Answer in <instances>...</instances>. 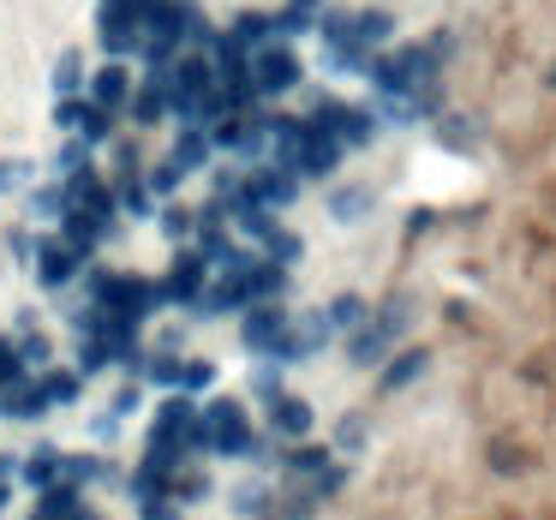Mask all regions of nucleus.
I'll use <instances>...</instances> for the list:
<instances>
[]
</instances>
